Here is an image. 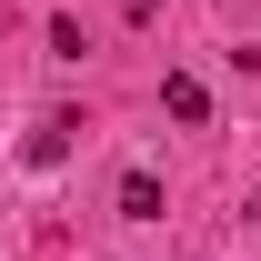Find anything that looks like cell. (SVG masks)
<instances>
[{
  "instance_id": "cell-1",
  "label": "cell",
  "mask_w": 261,
  "mask_h": 261,
  "mask_svg": "<svg viewBox=\"0 0 261 261\" xmlns=\"http://www.w3.org/2000/svg\"><path fill=\"white\" fill-rule=\"evenodd\" d=\"M161 111H171L181 130H201V121H211V91H201L191 70H161Z\"/></svg>"
},
{
  "instance_id": "cell-2",
  "label": "cell",
  "mask_w": 261,
  "mask_h": 261,
  "mask_svg": "<svg viewBox=\"0 0 261 261\" xmlns=\"http://www.w3.org/2000/svg\"><path fill=\"white\" fill-rule=\"evenodd\" d=\"M70 130H81V121H70V111H50V121H40L31 141H20V161H31V171H50V161H70Z\"/></svg>"
},
{
  "instance_id": "cell-3",
  "label": "cell",
  "mask_w": 261,
  "mask_h": 261,
  "mask_svg": "<svg viewBox=\"0 0 261 261\" xmlns=\"http://www.w3.org/2000/svg\"><path fill=\"white\" fill-rule=\"evenodd\" d=\"M171 201H161V181L151 171H121V221H161Z\"/></svg>"
},
{
  "instance_id": "cell-4",
  "label": "cell",
  "mask_w": 261,
  "mask_h": 261,
  "mask_svg": "<svg viewBox=\"0 0 261 261\" xmlns=\"http://www.w3.org/2000/svg\"><path fill=\"white\" fill-rule=\"evenodd\" d=\"M121 10H130V20H151V10H161V0H121Z\"/></svg>"
}]
</instances>
